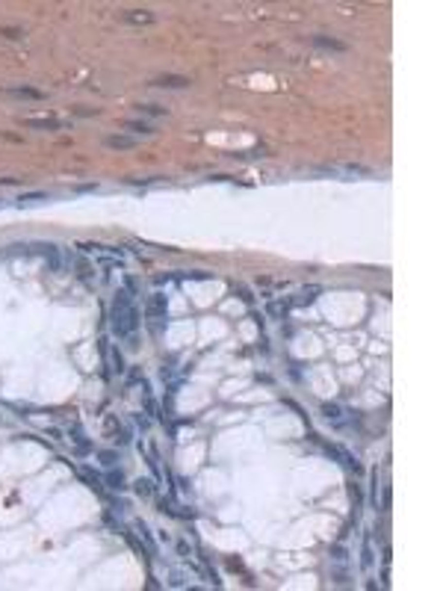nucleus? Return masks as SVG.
<instances>
[{
	"label": "nucleus",
	"mask_w": 443,
	"mask_h": 591,
	"mask_svg": "<svg viewBox=\"0 0 443 591\" xmlns=\"http://www.w3.org/2000/svg\"><path fill=\"white\" fill-rule=\"evenodd\" d=\"M109 319H113V331L119 337H127V334H133V331L139 328V311L133 305V293L130 290H119Z\"/></svg>",
	"instance_id": "nucleus-1"
},
{
	"label": "nucleus",
	"mask_w": 443,
	"mask_h": 591,
	"mask_svg": "<svg viewBox=\"0 0 443 591\" xmlns=\"http://www.w3.org/2000/svg\"><path fill=\"white\" fill-rule=\"evenodd\" d=\"M151 86H160V89H189L192 80H189V77H180V74H160V77L151 80Z\"/></svg>",
	"instance_id": "nucleus-2"
},
{
	"label": "nucleus",
	"mask_w": 443,
	"mask_h": 591,
	"mask_svg": "<svg viewBox=\"0 0 443 591\" xmlns=\"http://www.w3.org/2000/svg\"><path fill=\"white\" fill-rule=\"evenodd\" d=\"M24 127H33V130H62L68 127V122L62 119H21Z\"/></svg>",
	"instance_id": "nucleus-3"
},
{
	"label": "nucleus",
	"mask_w": 443,
	"mask_h": 591,
	"mask_svg": "<svg viewBox=\"0 0 443 591\" xmlns=\"http://www.w3.org/2000/svg\"><path fill=\"white\" fill-rule=\"evenodd\" d=\"M145 316H166V296H163V293L148 296V302H145Z\"/></svg>",
	"instance_id": "nucleus-4"
},
{
	"label": "nucleus",
	"mask_w": 443,
	"mask_h": 591,
	"mask_svg": "<svg viewBox=\"0 0 443 591\" xmlns=\"http://www.w3.org/2000/svg\"><path fill=\"white\" fill-rule=\"evenodd\" d=\"M103 145H106V148H116V151H130V148H136L139 142H136L133 136H121V133H119V136H106Z\"/></svg>",
	"instance_id": "nucleus-5"
},
{
	"label": "nucleus",
	"mask_w": 443,
	"mask_h": 591,
	"mask_svg": "<svg viewBox=\"0 0 443 591\" xmlns=\"http://www.w3.org/2000/svg\"><path fill=\"white\" fill-rule=\"evenodd\" d=\"M121 21H127V24H136V27H139V24H151V21H154V15L148 12V9H130V12H124V15H121Z\"/></svg>",
	"instance_id": "nucleus-6"
},
{
	"label": "nucleus",
	"mask_w": 443,
	"mask_h": 591,
	"mask_svg": "<svg viewBox=\"0 0 443 591\" xmlns=\"http://www.w3.org/2000/svg\"><path fill=\"white\" fill-rule=\"evenodd\" d=\"M313 42H316L319 48H325V51H340V53H343V51H349L343 42H337V39H325V35H316Z\"/></svg>",
	"instance_id": "nucleus-7"
},
{
	"label": "nucleus",
	"mask_w": 443,
	"mask_h": 591,
	"mask_svg": "<svg viewBox=\"0 0 443 591\" xmlns=\"http://www.w3.org/2000/svg\"><path fill=\"white\" fill-rule=\"evenodd\" d=\"M322 414H325L331 423H343V408H340V405H331V402H325V405H322Z\"/></svg>",
	"instance_id": "nucleus-8"
},
{
	"label": "nucleus",
	"mask_w": 443,
	"mask_h": 591,
	"mask_svg": "<svg viewBox=\"0 0 443 591\" xmlns=\"http://www.w3.org/2000/svg\"><path fill=\"white\" fill-rule=\"evenodd\" d=\"M316 293H319V287H316V284H313V287H305V290L299 293V299H295L292 305H310V302L316 299Z\"/></svg>",
	"instance_id": "nucleus-9"
},
{
	"label": "nucleus",
	"mask_w": 443,
	"mask_h": 591,
	"mask_svg": "<svg viewBox=\"0 0 443 591\" xmlns=\"http://www.w3.org/2000/svg\"><path fill=\"white\" fill-rule=\"evenodd\" d=\"M9 95H15V98H27V101H42V98H45L42 92L27 89V86H24V89H9Z\"/></svg>",
	"instance_id": "nucleus-10"
},
{
	"label": "nucleus",
	"mask_w": 443,
	"mask_h": 591,
	"mask_svg": "<svg viewBox=\"0 0 443 591\" xmlns=\"http://www.w3.org/2000/svg\"><path fill=\"white\" fill-rule=\"evenodd\" d=\"M133 491H136L139 497H151V494H154V485L148 482V479H136V482H133Z\"/></svg>",
	"instance_id": "nucleus-11"
},
{
	"label": "nucleus",
	"mask_w": 443,
	"mask_h": 591,
	"mask_svg": "<svg viewBox=\"0 0 443 591\" xmlns=\"http://www.w3.org/2000/svg\"><path fill=\"white\" fill-rule=\"evenodd\" d=\"M124 127L133 130V133H145V136H151V133H154V127H151V124H145V122H124Z\"/></svg>",
	"instance_id": "nucleus-12"
},
{
	"label": "nucleus",
	"mask_w": 443,
	"mask_h": 591,
	"mask_svg": "<svg viewBox=\"0 0 443 591\" xmlns=\"http://www.w3.org/2000/svg\"><path fill=\"white\" fill-rule=\"evenodd\" d=\"M287 308H290V302H269V305H266V311H269L272 316H284Z\"/></svg>",
	"instance_id": "nucleus-13"
},
{
	"label": "nucleus",
	"mask_w": 443,
	"mask_h": 591,
	"mask_svg": "<svg viewBox=\"0 0 443 591\" xmlns=\"http://www.w3.org/2000/svg\"><path fill=\"white\" fill-rule=\"evenodd\" d=\"M139 109H142V113H148V116H169L166 109H160V106H154V104H142Z\"/></svg>",
	"instance_id": "nucleus-14"
},
{
	"label": "nucleus",
	"mask_w": 443,
	"mask_h": 591,
	"mask_svg": "<svg viewBox=\"0 0 443 591\" xmlns=\"http://www.w3.org/2000/svg\"><path fill=\"white\" fill-rule=\"evenodd\" d=\"M45 198H48V195H45V192H24V195H21V198H18V201H21V204H24V201H45Z\"/></svg>",
	"instance_id": "nucleus-15"
},
{
	"label": "nucleus",
	"mask_w": 443,
	"mask_h": 591,
	"mask_svg": "<svg viewBox=\"0 0 443 591\" xmlns=\"http://www.w3.org/2000/svg\"><path fill=\"white\" fill-rule=\"evenodd\" d=\"M106 479H109V482H113V488H124V476H121V470H119V473L113 470V473H109Z\"/></svg>",
	"instance_id": "nucleus-16"
},
{
	"label": "nucleus",
	"mask_w": 443,
	"mask_h": 591,
	"mask_svg": "<svg viewBox=\"0 0 443 591\" xmlns=\"http://www.w3.org/2000/svg\"><path fill=\"white\" fill-rule=\"evenodd\" d=\"M101 458H103V464H113V461H116V452H101Z\"/></svg>",
	"instance_id": "nucleus-17"
}]
</instances>
